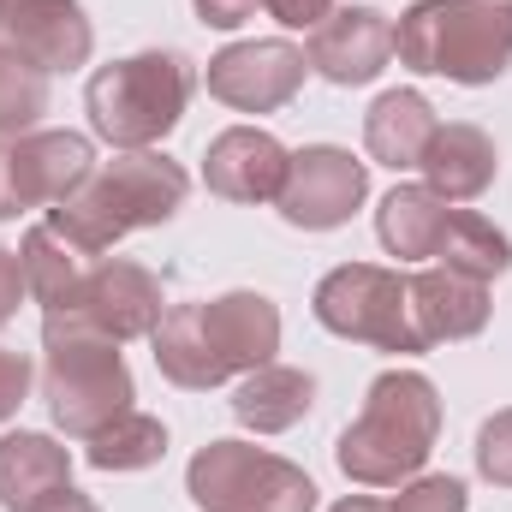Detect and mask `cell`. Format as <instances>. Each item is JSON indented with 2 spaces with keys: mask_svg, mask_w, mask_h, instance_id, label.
I'll return each instance as SVG.
<instances>
[{
  "mask_svg": "<svg viewBox=\"0 0 512 512\" xmlns=\"http://www.w3.org/2000/svg\"><path fill=\"white\" fill-rule=\"evenodd\" d=\"M155 370L173 387H221L227 376H251L280 352V310L262 292H221L209 304H167L155 322Z\"/></svg>",
  "mask_w": 512,
  "mask_h": 512,
  "instance_id": "6da1fadb",
  "label": "cell"
},
{
  "mask_svg": "<svg viewBox=\"0 0 512 512\" xmlns=\"http://www.w3.org/2000/svg\"><path fill=\"white\" fill-rule=\"evenodd\" d=\"M185 191H191V179H185L179 161H167L155 149H126V155L102 161L66 203H54L48 227L60 239H72L84 256H102V251H114L126 233H137V227L173 221Z\"/></svg>",
  "mask_w": 512,
  "mask_h": 512,
  "instance_id": "7a4b0ae2",
  "label": "cell"
},
{
  "mask_svg": "<svg viewBox=\"0 0 512 512\" xmlns=\"http://www.w3.org/2000/svg\"><path fill=\"white\" fill-rule=\"evenodd\" d=\"M435 435H441V399L435 382L417 376V370H387L370 382L364 393V411L358 423H346L334 459L352 483L364 489H393L405 477H417L435 453Z\"/></svg>",
  "mask_w": 512,
  "mask_h": 512,
  "instance_id": "3957f363",
  "label": "cell"
},
{
  "mask_svg": "<svg viewBox=\"0 0 512 512\" xmlns=\"http://www.w3.org/2000/svg\"><path fill=\"white\" fill-rule=\"evenodd\" d=\"M399 66L447 84H495L512 66V0H417L393 30Z\"/></svg>",
  "mask_w": 512,
  "mask_h": 512,
  "instance_id": "277c9868",
  "label": "cell"
},
{
  "mask_svg": "<svg viewBox=\"0 0 512 512\" xmlns=\"http://www.w3.org/2000/svg\"><path fill=\"white\" fill-rule=\"evenodd\" d=\"M42 346H48L42 399H48L54 429H66L72 441H90L96 429H108L114 417L131 411L137 387H131L126 358H120V340L48 316V322H42Z\"/></svg>",
  "mask_w": 512,
  "mask_h": 512,
  "instance_id": "5b68a950",
  "label": "cell"
},
{
  "mask_svg": "<svg viewBox=\"0 0 512 512\" xmlns=\"http://www.w3.org/2000/svg\"><path fill=\"white\" fill-rule=\"evenodd\" d=\"M185 102H191V66L179 54H161V48L102 66L90 78V90H84L90 126L114 149H149V143H161L167 131L185 120Z\"/></svg>",
  "mask_w": 512,
  "mask_h": 512,
  "instance_id": "8992f818",
  "label": "cell"
},
{
  "mask_svg": "<svg viewBox=\"0 0 512 512\" xmlns=\"http://www.w3.org/2000/svg\"><path fill=\"white\" fill-rule=\"evenodd\" d=\"M316 322L340 340H364L376 352H429L417 310H411V280L376 268V262H340L316 286Z\"/></svg>",
  "mask_w": 512,
  "mask_h": 512,
  "instance_id": "52a82bcc",
  "label": "cell"
},
{
  "mask_svg": "<svg viewBox=\"0 0 512 512\" xmlns=\"http://www.w3.org/2000/svg\"><path fill=\"white\" fill-rule=\"evenodd\" d=\"M185 489L203 512H316V483L251 441H209L191 459Z\"/></svg>",
  "mask_w": 512,
  "mask_h": 512,
  "instance_id": "ba28073f",
  "label": "cell"
},
{
  "mask_svg": "<svg viewBox=\"0 0 512 512\" xmlns=\"http://www.w3.org/2000/svg\"><path fill=\"white\" fill-rule=\"evenodd\" d=\"M370 197V161H358L352 149L334 143H310L286 161V185H280V215L304 233H334L352 221V209Z\"/></svg>",
  "mask_w": 512,
  "mask_h": 512,
  "instance_id": "9c48e42d",
  "label": "cell"
},
{
  "mask_svg": "<svg viewBox=\"0 0 512 512\" xmlns=\"http://www.w3.org/2000/svg\"><path fill=\"white\" fill-rule=\"evenodd\" d=\"M167 316V298H161V280L143 268V262H90V274L78 280L72 304L54 310V322H72V328H90V334H108V340H137V334H155V322Z\"/></svg>",
  "mask_w": 512,
  "mask_h": 512,
  "instance_id": "30bf717a",
  "label": "cell"
},
{
  "mask_svg": "<svg viewBox=\"0 0 512 512\" xmlns=\"http://www.w3.org/2000/svg\"><path fill=\"white\" fill-rule=\"evenodd\" d=\"M310 60L292 42H233L209 60V96L239 114H274L304 90Z\"/></svg>",
  "mask_w": 512,
  "mask_h": 512,
  "instance_id": "8fae6325",
  "label": "cell"
},
{
  "mask_svg": "<svg viewBox=\"0 0 512 512\" xmlns=\"http://www.w3.org/2000/svg\"><path fill=\"white\" fill-rule=\"evenodd\" d=\"M310 72H322L340 90L376 84L393 60V24L376 6H334L316 30H310Z\"/></svg>",
  "mask_w": 512,
  "mask_h": 512,
  "instance_id": "7c38bea8",
  "label": "cell"
},
{
  "mask_svg": "<svg viewBox=\"0 0 512 512\" xmlns=\"http://www.w3.org/2000/svg\"><path fill=\"white\" fill-rule=\"evenodd\" d=\"M0 36L42 72H78L96 48V30L78 0H0Z\"/></svg>",
  "mask_w": 512,
  "mask_h": 512,
  "instance_id": "4fadbf2b",
  "label": "cell"
},
{
  "mask_svg": "<svg viewBox=\"0 0 512 512\" xmlns=\"http://www.w3.org/2000/svg\"><path fill=\"white\" fill-rule=\"evenodd\" d=\"M6 155H12L18 209H54L96 173V149L78 131H24L6 143Z\"/></svg>",
  "mask_w": 512,
  "mask_h": 512,
  "instance_id": "5bb4252c",
  "label": "cell"
},
{
  "mask_svg": "<svg viewBox=\"0 0 512 512\" xmlns=\"http://www.w3.org/2000/svg\"><path fill=\"white\" fill-rule=\"evenodd\" d=\"M286 161L292 155L280 149V137H268L262 126H233L209 143L203 179L227 203H274L280 185H286Z\"/></svg>",
  "mask_w": 512,
  "mask_h": 512,
  "instance_id": "9a60e30c",
  "label": "cell"
},
{
  "mask_svg": "<svg viewBox=\"0 0 512 512\" xmlns=\"http://www.w3.org/2000/svg\"><path fill=\"white\" fill-rule=\"evenodd\" d=\"M411 310H417V328L429 346L471 340L489 328V280H477L453 262H435V268L411 274Z\"/></svg>",
  "mask_w": 512,
  "mask_h": 512,
  "instance_id": "2e32d148",
  "label": "cell"
},
{
  "mask_svg": "<svg viewBox=\"0 0 512 512\" xmlns=\"http://www.w3.org/2000/svg\"><path fill=\"white\" fill-rule=\"evenodd\" d=\"M495 173H501V149L483 126H465V120L435 126L429 149H423V179H429L435 197L471 203V197H483L495 185Z\"/></svg>",
  "mask_w": 512,
  "mask_h": 512,
  "instance_id": "e0dca14e",
  "label": "cell"
},
{
  "mask_svg": "<svg viewBox=\"0 0 512 512\" xmlns=\"http://www.w3.org/2000/svg\"><path fill=\"white\" fill-rule=\"evenodd\" d=\"M66 483H72V453L54 435H36V429L0 435V507L6 512L42 507Z\"/></svg>",
  "mask_w": 512,
  "mask_h": 512,
  "instance_id": "ac0fdd59",
  "label": "cell"
},
{
  "mask_svg": "<svg viewBox=\"0 0 512 512\" xmlns=\"http://www.w3.org/2000/svg\"><path fill=\"white\" fill-rule=\"evenodd\" d=\"M447 227H453V203L435 197L429 185H393L376 209V233L393 256L417 262V256H441L447 245Z\"/></svg>",
  "mask_w": 512,
  "mask_h": 512,
  "instance_id": "d6986e66",
  "label": "cell"
},
{
  "mask_svg": "<svg viewBox=\"0 0 512 512\" xmlns=\"http://www.w3.org/2000/svg\"><path fill=\"white\" fill-rule=\"evenodd\" d=\"M310 405H316V376H304L292 364H262L233 393V417L256 435H280V429L304 423Z\"/></svg>",
  "mask_w": 512,
  "mask_h": 512,
  "instance_id": "ffe728a7",
  "label": "cell"
},
{
  "mask_svg": "<svg viewBox=\"0 0 512 512\" xmlns=\"http://www.w3.org/2000/svg\"><path fill=\"white\" fill-rule=\"evenodd\" d=\"M435 108L417 96V90H387L382 102L370 108V120H364V143H370V155L393 167V173H411V167H423V149H429V137H435Z\"/></svg>",
  "mask_w": 512,
  "mask_h": 512,
  "instance_id": "44dd1931",
  "label": "cell"
},
{
  "mask_svg": "<svg viewBox=\"0 0 512 512\" xmlns=\"http://www.w3.org/2000/svg\"><path fill=\"white\" fill-rule=\"evenodd\" d=\"M18 262H24V292H30L48 316H54V310H66V304H72V292H78V280L90 274V256L78 251L72 239H60L48 221L24 233Z\"/></svg>",
  "mask_w": 512,
  "mask_h": 512,
  "instance_id": "7402d4cb",
  "label": "cell"
},
{
  "mask_svg": "<svg viewBox=\"0 0 512 512\" xmlns=\"http://www.w3.org/2000/svg\"><path fill=\"white\" fill-rule=\"evenodd\" d=\"M161 453H167V429L149 411H126L84 441V459L96 471H149V465H161Z\"/></svg>",
  "mask_w": 512,
  "mask_h": 512,
  "instance_id": "603a6c76",
  "label": "cell"
},
{
  "mask_svg": "<svg viewBox=\"0 0 512 512\" xmlns=\"http://www.w3.org/2000/svg\"><path fill=\"white\" fill-rule=\"evenodd\" d=\"M48 114V72L0 42V137H24Z\"/></svg>",
  "mask_w": 512,
  "mask_h": 512,
  "instance_id": "cb8c5ba5",
  "label": "cell"
},
{
  "mask_svg": "<svg viewBox=\"0 0 512 512\" xmlns=\"http://www.w3.org/2000/svg\"><path fill=\"white\" fill-rule=\"evenodd\" d=\"M441 262H453V268H465V274H477V280H495V274L512 268V239L495 221H483V215H471V209H453Z\"/></svg>",
  "mask_w": 512,
  "mask_h": 512,
  "instance_id": "d4e9b609",
  "label": "cell"
},
{
  "mask_svg": "<svg viewBox=\"0 0 512 512\" xmlns=\"http://www.w3.org/2000/svg\"><path fill=\"white\" fill-rule=\"evenodd\" d=\"M393 512H471V495L459 477H417L393 495Z\"/></svg>",
  "mask_w": 512,
  "mask_h": 512,
  "instance_id": "484cf974",
  "label": "cell"
},
{
  "mask_svg": "<svg viewBox=\"0 0 512 512\" xmlns=\"http://www.w3.org/2000/svg\"><path fill=\"white\" fill-rule=\"evenodd\" d=\"M477 471H483L495 489H512V411H495V417L477 429Z\"/></svg>",
  "mask_w": 512,
  "mask_h": 512,
  "instance_id": "4316f807",
  "label": "cell"
},
{
  "mask_svg": "<svg viewBox=\"0 0 512 512\" xmlns=\"http://www.w3.org/2000/svg\"><path fill=\"white\" fill-rule=\"evenodd\" d=\"M24 399H30V358L12 352V346H0V423L18 417Z\"/></svg>",
  "mask_w": 512,
  "mask_h": 512,
  "instance_id": "83f0119b",
  "label": "cell"
},
{
  "mask_svg": "<svg viewBox=\"0 0 512 512\" xmlns=\"http://www.w3.org/2000/svg\"><path fill=\"white\" fill-rule=\"evenodd\" d=\"M191 6H197V18L209 30H239L256 6H268V0H191Z\"/></svg>",
  "mask_w": 512,
  "mask_h": 512,
  "instance_id": "f1b7e54d",
  "label": "cell"
},
{
  "mask_svg": "<svg viewBox=\"0 0 512 512\" xmlns=\"http://www.w3.org/2000/svg\"><path fill=\"white\" fill-rule=\"evenodd\" d=\"M18 298H24V262L18 251H0V328L18 316Z\"/></svg>",
  "mask_w": 512,
  "mask_h": 512,
  "instance_id": "f546056e",
  "label": "cell"
},
{
  "mask_svg": "<svg viewBox=\"0 0 512 512\" xmlns=\"http://www.w3.org/2000/svg\"><path fill=\"white\" fill-rule=\"evenodd\" d=\"M30 512H102V507H96L90 495H78V489L66 483V489H54V495H48L42 507H30Z\"/></svg>",
  "mask_w": 512,
  "mask_h": 512,
  "instance_id": "4dcf8cb0",
  "label": "cell"
},
{
  "mask_svg": "<svg viewBox=\"0 0 512 512\" xmlns=\"http://www.w3.org/2000/svg\"><path fill=\"white\" fill-rule=\"evenodd\" d=\"M12 215H18V191H12V155L0 143V221H12Z\"/></svg>",
  "mask_w": 512,
  "mask_h": 512,
  "instance_id": "1f68e13d",
  "label": "cell"
},
{
  "mask_svg": "<svg viewBox=\"0 0 512 512\" xmlns=\"http://www.w3.org/2000/svg\"><path fill=\"white\" fill-rule=\"evenodd\" d=\"M334 512H393V507H382V501H364V495H352V501H340Z\"/></svg>",
  "mask_w": 512,
  "mask_h": 512,
  "instance_id": "d6a6232c",
  "label": "cell"
}]
</instances>
